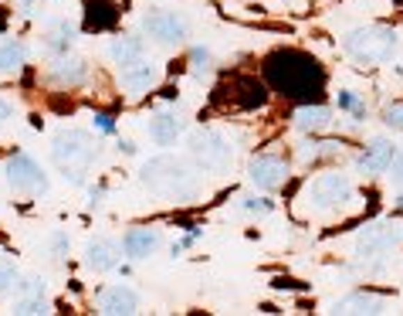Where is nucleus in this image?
Returning <instances> with one entry per match:
<instances>
[{
  "label": "nucleus",
  "mask_w": 403,
  "mask_h": 316,
  "mask_svg": "<svg viewBox=\"0 0 403 316\" xmlns=\"http://www.w3.org/2000/svg\"><path fill=\"white\" fill-rule=\"evenodd\" d=\"M264 82L295 103H319L326 92V68L299 48H278L264 58Z\"/></svg>",
  "instance_id": "1"
},
{
  "label": "nucleus",
  "mask_w": 403,
  "mask_h": 316,
  "mask_svg": "<svg viewBox=\"0 0 403 316\" xmlns=\"http://www.w3.org/2000/svg\"><path fill=\"white\" fill-rule=\"evenodd\" d=\"M143 187H150L152 194L166 197V201H190L197 194V181L187 170V163H180L173 157H152L150 163H143L139 170Z\"/></svg>",
  "instance_id": "2"
},
{
  "label": "nucleus",
  "mask_w": 403,
  "mask_h": 316,
  "mask_svg": "<svg viewBox=\"0 0 403 316\" xmlns=\"http://www.w3.org/2000/svg\"><path fill=\"white\" fill-rule=\"evenodd\" d=\"M51 157L54 163L65 170V177H72V181H81V174L92 167V160H95V143H92V136L85 130H65L54 136V150H51Z\"/></svg>",
  "instance_id": "3"
},
{
  "label": "nucleus",
  "mask_w": 403,
  "mask_h": 316,
  "mask_svg": "<svg viewBox=\"0 0 403 316\" xmlns=\"http://www.w3.org/2000/svg\"><path fill=\"white\" fill-rule=\"evenodd\" d=\"M342 48L353 54L356 61H363V65H383V61H390L393 52H397V34L390 31V27H356L346 34V41H342Z\"/></svg>",
  "instance_id": "4"
},
{
  "label": "nucleus",
  "mask_w": 403,
  "mask_h": 316,
  "mask_svg": "<svg viewBox=\"0 0 403 316\" xmlns=\"http://www.w3.org/2000/svg\"><path fill=\"white\" fill-rule=\"evenodd\" d=\"M190 157L197 160L200 170H210V174H221L230 167V157H234V146L224 133L217 130H200L193 133L190 140Z\"/></svg>",
  "instance_id": "5"
},
{
  "label": "nucleus",
  "mask_w": 403,
  "mask_h": 316,
  "mask_svg": "<svg viewBox=\"0 0 403 316\" xmlns=\"http://www.w3.org/2000/svg\"><path fill=\"white\" fill-rule=\"evenodd\" d=\"M353 197V184L342 177V174H322L308 184V204L315 211H329L339 208Z\"/></svg>",
  "instance_id": "6"
},
{
  "label": "nucleus",
  "mask_w": 403,
  "mask_h": 316,
  "mask_svg": "<svg viewBox=\"0 0 403 316\" xmlns=\"http://www.w3.org/2000/svg\"><path fill=\"white\" fill-rule=\"evenodd\" d=\"M400 241H403L400 225H370L363 235L356 238V255H359V259H377L383 252L397 248Z\"/></svg>",
  "instance_id": "7"
},
{
  "label": "nucleus",
  "mask_w": 403,
  "mask_h": 316,
  "mask_svg": "<svg viewBox=\"0 0 403 316\" xmlns=\"http://www.w3.org/2000/svg\"><path fill=\"white\" fill-rule=\"evenodd\" d=\"M7 181H10L14 190H21V194H45V190H48V181H45L41 167L31 157H24V153L7 160Z\"/></svg>",
  "instance_id": "8"
},
{
  "label": "nucleus",
  "mask_w": 403,
  "mask_h": 316,
  "mask_svg": "<svg viewBox=\"0 0 403 316\" xmlns=\"http://www.w3.org/2000/svg\"><path fill=\"white\" fill-rule=\"evenodd\" d=\"M143 27L159 45H180L187 38V21L180 14H173V10H150L143 17Z\"/></svg>",
  "instance_id": "9"
},
{
  "label": "nucleus",
  "mask_w": 403,
  "mask_h": 316,
  "mask_svg": "<svg viewBox=\"0 0 403 316\" xmlns=\"http://www.w3.org/2000/svg\"><path fill=\"white\" fill-rule=\"evenodd\" d=\"M251 181L258 187H264V190H275L288 181V163L281 157H271V153H264V157H254L251 160Z\"/></svg>",
  "instance_id": "10"
},
{
  "label": "nucleus",
  "mask_w": 403,
  "mask_h": 316,
  "mask_svg": "<svg viewBox=\"0 0 403 316\" xmlns=\"http://www.w3.org/2000/svg\"><path fill=\"white\" fill-rule=\"evenodd\" d=\"M234 96V105L237 109H261V105L268 103V89H264V82H258L254 75H241V79L234 82V89H230Z\"/></svg>",
  "instance_id": "11"
},
{
  "label": "nucleus",
  "mask_w": 403,
  "mask_h": 316,
  "mask_svg": "<svg viewBox=\"0 0 403 316\" xmlns=\"http://www.w3.org/2000/svg\"><path fill=\"white\" fill-rule=\"evenodd\" d=\"M393 157H397V150H393L390 140H373V143L359 153V167H363L366 174H386V170L393 167Z\"/></svg>",
  "instance_id": "12"
},
{
  "label": "nucleus",
  "mask_w": 403,
  "mask_h": 316,
  "mask_svg": "<svg viewBox=\"0 0 403 316\" xmlns=\"http://www.w3.org/2000/svg\"><path fill=\"white\" fill-rule=\"evenodd\" d=\"M159 82V65H152L146 58H139V61H132L123 68V85H126L129 92H146Z\"/></svg>",
  "instance_id": "13"
},
{
  "label": "nucleus",
  "mask_w": 403,
  "mask_h": 316,
  "mask_svg": "<svg viewBox=\"0 0 403 316\" xmlns=\"http://www.w3.org/2000/svg\"><path fill=\"white\" fill-rule=\"evenodd\" d=\"M180 133H183V112L180 109H163V112H156L150 119V136L156 143H173Z\"/></svg>",
  "instance_id": "14"
},
{
  "label": "nucleus",
  "mask_w": 403,
  "mask_h": 316,
  "mask_svg": "<svg viewBox=\"0 0 403 316\" xmlns=\"http://www.w3.org/2000/svg\"><path fill=\"white\" fill-rule=\"evenodd\" d=\"M136 306H139V296L126 286H109V289H102L99 296V310L109 316H119V313H136Z\"/></svg>",
  "instance_id": "15"
},
{
  "label": "nucleus",
  "mask_w": 403,
  "mask_h": 316,
  "mask_svg": "<svg viewBox=\"0 0 403 316\" xmlns=\"http://www.w3.org/2000/svg\"><path fill=\"white\" fill-rule=\"evenodd\" d=\"M119 21L112 0H85V31H109Z\"/></svg>",
  "instance_id": "16"
},
{
  "label": "nucleus",
  "mask_w": 403,
  "mask_h": 316,
  "mask_svg": "<svg viewBox=\"0 0 403 316\" xmlns=\"http://www.w3.org/2000/svg\"><path fill=\"white\" fill-rule=\"evenodd\" d=\"M329 123H332V112H329L326 105L305 103L295 109V126L305 133H322V130H329Z\"/></svg>",
  "instance_id": "17"
},
{
  "label": "nucleus",
  "mask_w": 403,
  "mask_h": 316,
  "mask_svg": "<svg viewBox=\"0 0 403 316\" xmlns=\"http://www.w3.org/2000/svg\"><path fill=\"white\" fill-rule=\"evenodd\" d=\"M159 241H163V238H159L156 228H132L123 245H126V255H132V259H146L150 252L159 248Z\"/></svg>",
  "instance_id": "18"
},
{
  "label": "nucleus",
  "mask_w": 403,
  "mask_h": 316,
  "mask_svg": "<svg viewBox=\"0 0 403 316\" xmlns=\"http://www.w3.org/2000/svg\"><path fill=\"white\" fill-rule=\"evenodd\" d=\"M143 38H136V34H119L112 45H109V54H112V61L119 65V68H126L132 61H139L143 58Z\"/></svg>",
  "instance_id": "19"
},
{
  "label": "nucleus",
  "mask_w": 403,
  "mask_h": 316,
  "mask_svg": "<svg viewBox=\"0 0 403 316\" xmlns=\"http://www.w3.org/2000/svg\"><path fill=\"white\" fill-rule=\"evenodd\" d=\"M116 241H109V238H99V241H92L88 248H85V262L88 269H95V272H109L112 265H116Z\"/></svg>",
  "instance_id": "20"
},
{
  "label": "nucleus",
  "mask_w": 403,
  "mask_h": 316,
  "mask_svg": "<svg viewBox=\"0 0 403 316\" xmlns=\"http://www.w3.org/2000/svg\"><path fill=\"white\" fill-rule=\"evenodd\" d=\"M14 313H45V283L31 279L21 296L14 299Z\"/></svg>",
  "instance_id": "21"
},
{
  "label": "nucleus",
  "mask_w": 403,
  "mask_h": 316,
  "mask_svg": "<svg viewBox=\"0 0 403 316\" xmlns=\"http://www.w3.org/2000/svg\"><path fill=\"white\" fill-rule=\"evenodd\" d=\"M332 313H383V299L370 296V292H356V296H346L332 306Z\"/></svg>",
  "instance_id": "22"
},
{
  "label": "nucleus",
  "mask_w": 403,
  "mask_h": 316,
  "mask_svg": "<svg viewBox=\"0 0 403 316\" xmlns=\"http://www.w3.org/2000/svg\"><path fill=\"white\" fill-rule=\"evenodd\" d=\"M27 48L21 41H0V72H17L24 65Z\"/></svg>",
  "instance_id": "23"
},
{
  "label": "nucleus",
  "mask_w": 403,
  "mask_h": 316,
  "mask_svg": "<svg viewBox=\"0 0 403 316\" xmlns=\"http://www.w3.org/2000/svg\"><path fill=\"white\" fill-rule=\"evenodd\" d=\"M85 75H88V68H85V61H78V58L54 65V82H61V85H81Z\"/></svg>",
  "instance_id": "24"
},
{
  "label": "nucleus",
  "mask_w": 403,
  "mask_h": 316,
  "mask_svg": "<svg viewBox=\"0 0 403 316\" xmlns=\"http://www.w3.org/2000/svg\"><path fill=\"white\" fill-rule=\"evenodd\" d=\"M68 45H72V27L58 24L48 34V52H68Z\"/></svg>",
  "instance_id": "25"
},
{
  "label": "nucleus",
  "mask_w": 403,
  "mask_h": 316,
  "mask_svg": "<svg viewBox=\"0 0 403 316\" xmlns=\"http://www.w3.org/2000/svg\"><path fill=\"white\" fill-rule=\"evenodd\" d=\"M17 283V269H14V262L0 252V292H7L10 286Z\"/></svg>",
  "instance_id": "26"
},
{
  "label": "nucleus",
  "mask_w": 403,
  "mask_h": 316,
  "mask_svg": "<svg viewBox=\"0 0 403 316\" xmlns=\"http://www.w3.org/2000/svg\"><path fill=\"white\" fill-rule=\"evenodd\" d=\"M386 126H390V130H403V103L386 109Z\"/></svg>",
  "instance_id": "27"
},
{
  "label": "nucleus",
  "mask_w": 403,
  "mask_h": 316,
  "mask_svg": "<svg viewBox=\"0 0 403 316\" xmlns=\"http://www.w3.org/2000/svg\"><path fill=\"white\" fill-rule=\"evenodd\" d=\"M241 204L248 211H258V214H268V211H271V201H261V197H241Z\"/></svg>",
  "instance_id": "28"
},
{
  "label": "nucleus",
  "mask_w": 403,
  "mask_h": 316,
  "mask_svg": "<svg viewBox=\"0 0 403 316\" xmlns=\"http://www.w3.org/2000/svg\"><path fill=\"white\" fill-rule=\"evenodd\" d=\"M190 58H193V68H197V72H207V68H210V52L197 48V52L190 54Z\"/></svg>",
  "instance_id": "29"
},
{
  "label": "nucleus",
  "mask_w": 403,
  "mask_h": 316,
  "mask_svg": "<svg viewBox=\"0 0 403 316\" xmlns=\"http://www.w3.org/2000/svg\"><path fill=\"white\" fill-rule=\"evenodd\" d=\"M390 170H393V181H397V184H403V153H397V157H393V167H390Z\"/></svg>",
  "instance_id": "30"
},
{
  "label": "nucleus",
  "mask_w": 403,
  "mask_h": 316,
  "mask_svg": "<svg viewBox=\"0 0 403 316\" xmlns=\"http://www.w3.org/2000/svg\"><path fill=\"white\" fill-rule=\"evenodd\" d=\"M41 10V3L38 0H21V14H27V17H34Z\"/></svg>",
  "instance_id": "31"
},
{
  "label": "nucleus",
  "mask_w": 403,
  "mask_h": 316,
  "mask_svg": "<svg viewBox=\"0 0 403 316\" xmlns=\"http://www.w3.org/2000/svg\"><path fill=\"white\" fill-rule=\"evenodd\" d=\"M339 105H342V109H359V103H356L349 92H342V96H339Z\"/></svg>",
  "instance_id": "32"
},
{
  "label": "nucleus",
  "mask_w": 403,
  "mask_h": 316,
  "mask_svg": "<svg viewBox=\"0 0 403 316\" xmlns=\"http://www.w3.org/2000/svg\"><path fill=\"white\" fill-rule=\"evenodd\" d=\"M95 123H99V130H102V133H112V130H116L109 116H95Z\"/></svg>",
  "instance_id": "33"
},
{
  "label": "nucleus",
  "mask_w": 403,
  "mask_h": 316,
  "mask_svg": "<svg viewBox=\"0 0 403 316\" xmlns=\"http://www.w3.org/2000/svg\"><path fill=\"white\" fill-rule=\"evenodd\" d=\"M7 119H10V105L0 99V123H7Z\"/></svg>",
  "instance_id": "34"
}]
</instances>
